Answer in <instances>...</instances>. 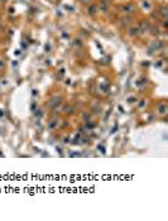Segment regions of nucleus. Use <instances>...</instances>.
<instances>
[{
    "label": "nucleus",
    "mask_w": 168,
    "mask_h": 221,
    "mask_svg": "<svg viewBox=\"0 0 168 221\" xmlns=\"http://www.w3.org/2000/svg\"><path fill=\"white\" fill-rule=\"evenodd\" d=\"M1 115H3V113H1V111H0V116H1Z\"/></svg>",
    "instance_id": "6e6552de"
},
{
    "label": "nucleus",
    "mask_w": 168,
    "mask_h": 221,
    "mask_svg": "<svg viewBox=\"0 0 168 221\" xmlns=\"http://www.w3.org/2000/svg\"><path fill=\"white\" fill-rule=\"evenodd\" d=\"M0 67H3V62H0Z\"/></svg>",
    "instance_id": "0eeeda50"
},
{
    "label": "nucleus",
    "mask_w": 168,
    "mask_h": 221,
    "mask_svg": "<svg viewBox=\"0 0 168 221\" xmlns=\"http://www.w3.org/2000/svg\"><path fill=\"white\" fill-rule=\"evenodd\" d=\"M124 9H125V12H133V6H132L130 4H129V5H125Z\"/></svg>",
    "instance_id": "20e7f679"
},
{
    "label": "nucleus",
    "mask_w": 168,
    "mask_h": 221,
    "mask_svg": "<svg viewBox=\"0 0 168 221\" xmlns=\"http://www.w3.org/2000/svg\"><path fill=\"white\" fill-rule=\"evenodd\" d=\"M80 1H81V3H85V4H86V3H89L90 0H80Z\"/></svg>",
    "instance_id": "423d86ee"
},
{
    "label": "nucleus",
    "mask_w": 168,
    "mask_h": 221,
    "mask_svg": "<svg viewBox=\"0 0 168 221\" xmlns=\"http://www.w3.org/2000/svg\"><path fill=\"white\" fill-rule=\"evenodd\" d=\"M95 9H96V6H95V5L90 6V9H89V13H90V14H94V13H95Z\"/></svg>",
    "instance_id": "39448f33"
},
{
    "label": "nucleus",
    "mask_w": 168,
    "mask_h": 221,
    "mask_svg": "<svg viewBox=\"0 0 168 221\" xmlns=\"http://www.w3.org/2000/svg\"><path fill=\"white\" fill-rule=\"evenodd\" d=\"M60 103H61V97H57V99H53V100L51 101V106H52V107H54V106H56V104L58 105V104H60Z\"/></svg>",
    "instance_id": "f03ea898"
},
{
    "label": "nucleus",
    "mask_w": 168,
    "mask_h": 221,
    "mask_svg": "<svg viewBox=\"0 0 168 221\" xmlns=\"http://www.w3.org/2000/svg\"><path fill=\"white\" fill-rule=\"evenodd\" d=\"M148 28H149L148 23H147L145 20H143V22L140 23V28H139V29H142V30H148Z\"/></svg>",
    "instance_id": "f257e3e1"
},
{
    "label": "nucleus",
    "mask_w": 168,
    "mask_h": 221,
    "mask_svg": "<svg viewBox=\"0 0 168 221\" xmlns=\"http://www.w3.org/2000/svg\"><path fill=\"white\" fill-rule=\"evenodd\" d=\"M139 28H132V29H130V34H132V35H135V34H138V33H139Z\"/></svg>",
    "instance_id": "7ed1b4c3"
},
{
    "label": "nucleus",
    "mask_w": 168,
    "mask_h": 221,
    "mask_svg": "<svg viewBox=\"0 0 168 221\" xmlns=\"http://www.w3.org/2000/svg\"><path fill=\"white\" fill-rule=\"evenodd\" d=\"M0 28H1V23H0Z\"/></svg>",
    "instance_id": "1a4fd4ad"
}]
</instances>
